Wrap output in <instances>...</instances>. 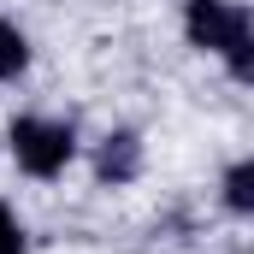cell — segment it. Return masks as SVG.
<instances>
[{"instance_id":"obj_1","label":"cell","mask_w":254,"mask_h":254,"mask_svg":"<svg viewBox=\"0 0 254 254\" xmlns=\"http://www.w3.org/2000/svg\"><path fill=\"white\" fill-rule=\"evenodd\" d=\"M71 154H77V136L60 119H18L12 125V160L30 178H60L71 166Z\"/></svg>"},{"instance_id":"obj_2","label":"cell","mask_w":254,"mask_h":254,"mask_svg":"<svg viewBox=\"0 0 254 254\" xmlns=\"http://www.w3.org/2000/svg\"><path fill=\"white\" fill-rule=\"evenodd\" d=\"M184 30H190V42L201 48V54H225V60H231V54L254 36V18L237 6V0H190Z\"/></svg>"},{"instance_id":"obj_3","label":"cell","mask_w":254,"mask_h":254,"mask_svg":"<svg viewBox=\"0 0 254 254\" xmlns=\"http://www.w3.org/2000/svg\"><path fill=\"white\" fill-rule=\"evenodd\" d=\"M142 172V142H136V130H113L107 142H101V154H95V178L101 184H130Z\"/></svg>"},{"instance_id":"obj_4","label":"cell","mask_w":254,"mask_h":254,"mask_svg":"<svg viewBox=\"0 0 254 254\" xmlns=\"http://www.w3.org/2000/svg\"><path fill=\"white\" fill-rule=\"evenodd\" d=\"M225 207L243 213V219H254V160H243V166L225 172Z\"/></svg>"},{"instance_id":"obj_5","label":"cell","mask_w":254,"mask_h":254,"mask_svg":"<svg viewBox=\"0 0 254 254\" xmlns=\"http://www.w3.org/2000/svg\"><path fill=\"white\" fill-rule=\"evenodd\" d=\"M24 65H30V42H24V30L0 18V77H18Z\"/></svg>"},{"instance_id":"obj_6","label":"cell","mask_w":254,"mask_h":254,"mask_svg":"<svg viewBox=\"0 0 254 254\" xmlns=\"http://www.w3.org/2000/svg\"><path fill=\"white\" fill-rule=\"evenodd\" d=\"M231 77H237V83H249V89H254V36L243 42V48H237V54H231Z\"/></svg>"},{"instance_id":"obj_7","label":"cell","mask_w":254,"mask_h":254,"mask_svg":"<svg viewBox=\"0 0 254 254\" xmlns=\"http://www.w3.org/2000/svg\"><path fill=\"white\" fill-rule=\"evenodd\" d=\"M0 254H24V237H18V219L0 207Z\"/></svg>"}]
</instances>
